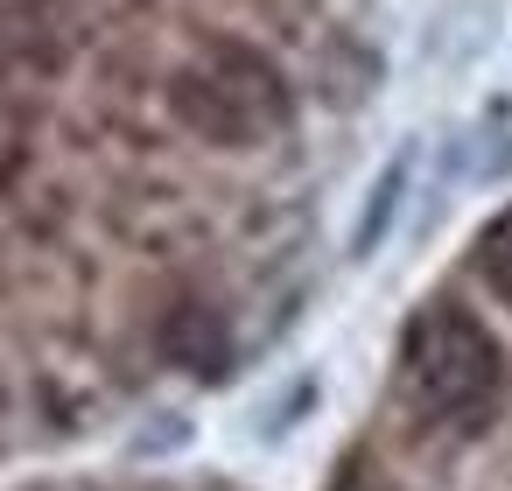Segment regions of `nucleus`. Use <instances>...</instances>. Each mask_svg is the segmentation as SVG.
<instances>
[{
  "mask_svg": "<svg viewBox=\"0 0 512 491\" xmlns=\"http://www.w3.org/2000/svg\"><path fill=\"white\" fill-rule=\"evenodd\" d=\"M169 120L183 141L218 155L274 148L295 127V85L281 57L253 36H204L169 78Z\"/></svg>",
  "mask_w": 512,
  "mask_h": 491,
  "instance_id": "nucleus-2",
  "label": "nucleus"
},
{
  "mask_svg": "<svg viewBox=\"0 0 512 491\" xmlns=\"http://www.w3.org/2000/svg\"><path fill=\"white\" fill-rule=\"evenodd\" d=\"M400 407L421 435H477L498 421L512 393V358L505 337L463 309V302H428L400 330Z\"/></svg>",
  "mask_w": 512,
  "mask_h": 491,
  "instance_id": "nucleus-1",
  "label": "nucleus"
},
{
  "mask_svg": "<svg viewBox=\"0 0 512 491\" xmlns=\"http://www.w3.org/2000/svg\"><path fill=\"white\" fill-rule=\"evenodd\" d=\"M470 267H477V281H484V295L498 302V309H512V204L477 232V246H470Z\"/></svg>",
  "mask_w": 512,
  "mask_h": 491,
  "instance_id": "nucleus-3",
  "label": "nucleus"
}]
</instances>
